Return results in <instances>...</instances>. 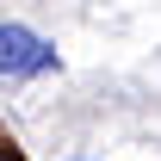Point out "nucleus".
Segmentation results:
<instances>
[{
	"mask_svg": "<svg viewBox=\"0 0 161 161\" xmlns=\"http://www.w3.org/2000/svg\"><path fill=\"white\" fill-rule=\"evenodd\" d=\"M56 62V50L37 37V31H25V25H0V75L19 80V75H37V68H50Z\"/></svg>",
	"mask_w": 161,
	"mask_h": 161,
	"instance_id": "obj_1",
	"label": "nucleus"
},
{
	"mask_svg": "<svg viewBox=\"0 0 161 161\" xmlns=\"http://www.w3.org/2000/svg\"><path fill=\"white\" fill-rule=\"evenodd\" d=\"M0 161H13V155H0Z\"/></svg>",
	"mask_w": 161,
	"mask_h": 161,
	"instance_id": "obj_2",
	"label": "nucleus"
}]
</instances>
